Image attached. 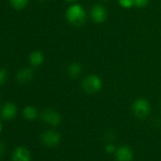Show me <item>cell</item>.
<instances>
[{"mask_svg": "<svg viewBox=\"0 0 161 161\" xmlns=\"http://www.w3.org/2000/svg\"><path fill=\"white\" fill-rule=\"evenodd\" d=\"M64 1H65L67 3H75L77 0H64Z\"/></svg>", "mask_w": 161, "mask_h": 161, "instance_id": "ffe728a7", "label": "cell"}, {"mask_svg": "<svg viewBox=\"0 0 161 161\" xmlns=\"http://www.w3.org/2000/svg\"><path fill=\"white\" fill-rule=\"evenodd\" d=\"M67 74L72 79H78L83 74V66L77 62H72L67 66Z\"/></svg>", "mask_w": 161, "mask_h": 161, "instance_id": "4fadbf2b", "label": "cell"}, {"mask_svg": "<svg viewBox=\"0 0 161 161\" xmlns=\"http://www.w3.org/2000/svg\"><path fill=\"white\" fill-rule=\"evenodd\" d=\"M117 148L118 147L113 142H107L104 146V151H105V153H107L109 154H115Z\"/></svg>", "mask_w": 161, "mask_h": 161, "instance_id": "e0dca14e", "label": "cell"}, {"mask_svg": "<svg viewBox=\"0 0 161 161\" xmlns=\"http://www.w3.org/2000/svg\"><path fill=\"white\" fill-rule=\"evenodd\" d=\"M9 1L13 9L16 11H21L29 5L30 0H9Z\"/></svg>", "mask_w": 161, "mask_h": 161, "instance_id": "5bb4252c", "label": "cell"}, {"mask_svg": "<svg viewBox=\"0 0 161 161\" xmlns=\"http://www.w3.org/2000/svg\"><path fill=\"white\" fill-rule=\"evenodd\" d=\"M119 5L123 9H131L134 6V0H118Z\"/></svg>", "mask_w": 161, "mask_h": 161, "instance_id": "2e32d148", "label": "cell"}, {"mask_svg": "<svg viewBox=\"0 0 161 161\" xmlns=\"http://www.w3.org/2000/svg\"><path fill=\"white\" fill-rule=\"evenodd\" d=\"M7 153V144L4 141H0V159L3 158Z\"/></svg>", "mask_w": 161, "mask_h": 161, "instance_id": "d6986e66", "label": "cell"}, {"mask_svg": "<svg viewBox=\"0 0 161 161\" xmlns=\"http://www.w3.org/2000/svg\"><path fill=\"white\" fill-rule=\"evenodd\" d=\"M65 18L67 22L74 27L83 26L87 18L85 8L79 3H71L66 9Z\"/></svg>", "mask_w": 161, "mask_h": 161, "instance_id": "6da1fadb", "label": "cell"}, {"mask_svg": "<svg viewBox=\"0 0 161 161\" xmlns=\"http://www.w3.org/2000/svg\"><path fill=\"white\" fill-rule=\"evenodd\" d=\"M160 107H161V103H160Z\"/></svg>", "mask_w": 161, "mask_h": 161, "instance_id": "cb8c5ba5", "label": "cell"}, {"mask_svg": "<svg viewBox=\"0 0 161 161\" xmlns=\"http://www.w3.org/2000/svg\"><path fill=\"white\" fill-rule=\"evenodd\" d=\"M116 161H133L134 152L129 145H120L115 153Z\"/></svg>", "mask_w": 161, "mask_h": 161, "instance_id": "ba28073f", "label": "cell"}, {"mask_svg": "<svg viewBox=\"0 0 161 161\" xmlns=\"http://www.w3.org/2000/svg\"><path fill=\"white\" fill-rule=\"evenodd\" d=\"M44 61H45L44 53L40 50H33L31 52V54L29 56V62H30L31 65L33 67L40 66L44 63Z\"/></svg>", "mask_w": 161, "mask_h": 161, "instance_id": "7c38bea8", "label": "cell"}, {"mask_svg": "<svg viewBox=\"0 0 161 161\" xmlns=\"http://www.w3.org/2000/svg\"><path fill=\"white\" fill-rule=\"evenodd\" d=\"M39 1H41V2H45V1H47V0H39Z\"/></svg>", "mask_w": 161, "mask_h": 161, "instance_id": "7402d4cb", "label": "cell"}, {"mask_svg": "<svg viewBox=\"0 0 161 161\" xmlns=\"http://www.w3.org/2000/svg\"><path fill=\"white\" fill-rule=\"evenodd\" d=\"M42 120L49 125V126H52V127H56V126H59L62 122V116L59 112H57L56 110H53V109H50V108H47V109H45L41 115H40Z\"/></svg>", "mask_w": 161, "mask_h": 161, "instance_id": "5b68a950", "label": "cell"}, {"mask_svg": "<svg viewBox=\"0 0 161 161\" xmlns=\"http://www.w3.org/2000/svg\"><path fill=\"white\" fill-rule=\"evenodd\" d=\"M152 106L150 102L145 98H137L132 103V112L137 119H143L150 116Z\"/></svg>", "mask_w": 161, "mask_h": 161, "instance_id": "3957f363", "label": "cell"}, {"mask_svg": "<svg viewBox=\"0 0 161 161\" xmlns=\"http://www.w3.org/2000/svg\"><path fill=\"white\" fill-rule=\"evenodd\" d=\"M103 1H106V0H103Z\"/></svg>", "mask_w": 161, "mask_h": 161, "instance_id": "603a6c76", "label": "cell"}, {"mask_svg": "<svg viewBox=\"0 0 161 161\" xmlns=\"http://www.w3.org/2000/svg\"><path fill=\"white\" fill-rule=\"evenodd\" d=\"M89 15L92 21L96 24H103L106 21L108 14L106 8L102 4H95L91 7Z\"/></svg>", "mask_w": 161, "mask_h": 161, "instance_id": "8992f818", "label": "cell"}, {"mask_svg": "<svg viewBox=\"0 0 161 161\" xmlns=\"http://www.w3.org/2000/svg\"><path fill=\"white\" fill-rule=\"evenodd\" d=\"M103 86V83L102 78L97 74H88L83 78L80 82V87L82 89L90 95H94L99 93Z\"/></svg>", "mask_w": 161, "mask_h": 161, "instance_id": "7a4b0ae2", "label": "cell"}, {"mask_svg": "<svg viewBox=\"0 0 161 161\" xmlns=\"http://www.w3.org/2000/svg\"><path fill=\"white\" fill-rule=\"evenodd\" d=\"M22 116L26 120L33 121V120L38 119L40 114H39V111L37 110L36 107H34L32 105H27L24 107V109L22 111Z\"/></svg>", "mask_w": 161, "mask_h": 161, "instance_id": "8fae6325", "label": "cell"}, {"mask_svg": "<svg viewBox=\"0 0 161 161\" xmlns=\"http://www.w3.org/2000/svg\"><path fill=\"white\" fill-rule=\"evenodd\" d=\"M18 113V108L15 103L13 102H7L2 104L0 108V117L4 120H12L14 119Z\"/></svg>", "mask_w": 161, "mask_h": 161, "instance_id": "52a82bcc", "label": "cell"}, {"mask_svg": "<svg viewBox=\"0 0 161 161\" xmlns=\"http://www.w3.org/2000/svg\"><path fill=\"white\" fill-rule=\"evenodd\" d=\"M150 2V0H134V6L136 8H144Z\"/></svg>", "mask_w": 161, "mask_h": 161, "instance_id": "ac0fdd59", "label": "cell"}, {"mask_svg": "<svg viewBox=\"0 0 161 161\" xmlns=\"http://www.w3.org/2000/svg\"><path fill=\"white\" fill-rule=\"evenodd\" d=\"M2 130H3V125H2V122L0 120V134L2 133Z\"/></svg>", "mask_w": 161, "mask_h": 161, "instance_id": "44dd1931", "label": "cell"}, {"mask_svg": "<svg viewBox=\"0 0 161 161\" xmlns=\"http://www.w3.org/2000/svg\"><path fill=\"white\" fill-rule=\"evenodd\" d=\"M40 140L46 147L54 148L61 143L62 135L55 129H47L41 134Z\"/></svg>", "mask_w": 161, "mask_h": 161, "instance_id": "277c9868", "label": "cell"}, {"mask_svg": "<svg viewBox=\"0 0 161 161\" xmlns=\"http://www.w3.org/2000/svg\"><path fill=\"white\" fill-rule=\"evenodd\" d=\"M8 70L5 67H0V86H2L8 80Z\"/></svg>", "mask_w": 161, "mask_h": 161, "instance_id": "9a60e30c", "label": "cell"}, {"mask_svg": "<svg viewBox=\"0 0 161 161\" xmlns=\"http://www.w3.org/2000/svg\"><path fill=\"white\" fill-rule=\"evenodd\" d=\"M34 78V70L31 67H22L16 73V80L21 85L29 84Z\"/></svg>", "mask_w": 161, "mask_h": 161, "instance_id": "30bf717a", "label": "cell"}, {"mask_svg": "<svg viewBox=\"0 0 161 161\" xmlns=\"http://www.w3.org/2000/svg\"><path fill=\"white\" fill-rule=\"evenodd\" d=\"M12 161H31V153L25 146H17L13 151Z\"/></svg>", "mask_w": 161, "mask_h": 161, "instance_id": "9c48e42d", "label": "cell"}]
</instances>
